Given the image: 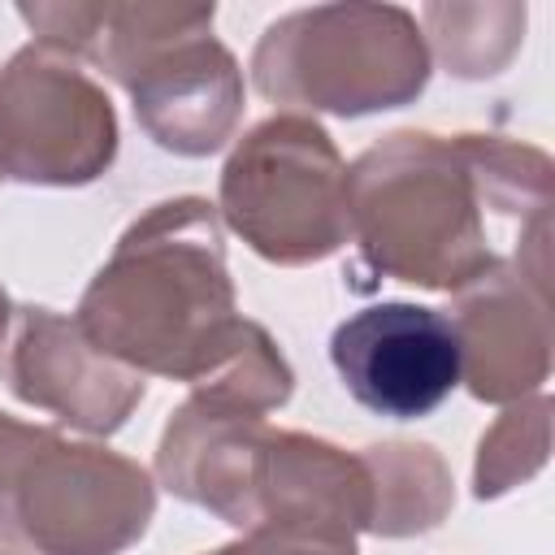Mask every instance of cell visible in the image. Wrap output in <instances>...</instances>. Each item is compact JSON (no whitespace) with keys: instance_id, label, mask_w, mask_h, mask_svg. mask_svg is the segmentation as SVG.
<instances>
[{"instance_id":"cell-1","label":"cell","mask_w":555,"mask_h":555,"mask_svg":"<svg viewBox=\"0 0 555 555\" xmlns=\"http://www.w3.org/2000/svg\"><path fill=\"white\" fill-rule=\"evenodd\" d=\"M74 321L139 377L212 382L260 321L238 312L225 225L204 195H173L139 212L87 282Z\"/></svg>"},{"instance_id":"cell-2","label":"cell","mask_w":555,"mask_h":555,"mask_svg":"<svg viewBox=\"0 0 555 555\" xmlns=\"http://www.w3.org/2000/svg\"><path fill=\"white\" fill-rule=\"evenodd\" d=\"M17 17L52 43L113 78L143 134L173 156L221 152L243 121V69L212 35L217 4L160 0H35Z\"/></svg>"},{"instance_id":"cell-3","label":"cell","mask_w":555,"mask_h":555,"mask_svg":"<svg viewBox=\"0 0 555 555\" xmlns=\"http://www.w3.org/2000/svg\"><path fill=\"white\" fill-rule=\"evenodd\" d=\"M347 221L382 278L447 291L477 282L499 256L455 134L390 130L347 165Z\"/></svg>"},{"instance_id":"cell-4","label":"cell","mask_w":555,"mask_h":555,"mask_svg":"<svg viewBox=\"0 0 555 555\" xmlns=\"http://www.w3.org/2000/svg\"><path fill=\"white\" fill-rule=\"evenodd\" d=\"M152 516L156 477L139 460L0 412L4 555H121Z\"/></svg>"},{"instance_id":"cell-5","label":"cell","mask_w":555,"mask_h":555,"mask_svg":"<svg viewBox=\"0 0 555 555\" xmlns=\"http://www.w3.org/2000/svg\"><path fill=\"white\" fill-rule=\"evenodd\" d=\"M434 74L416 13L403 4L338 0L291 9L251 48V87L269 104L373 117L408 108Z\"/></svg>"},{"instance_id":"cell-6","label":"cell","mask_w":555,"mask_h":555,"mask_svg":"<svg viewBox=\"0 0 555 555\" xmlns=\"http://www.w3.org/2000/svg\"><path fill=\"white\" fill-rule=\"evenodd\" d=\"M217 217L260 260L299 269L351 243L347 160L330 130L304 113L256 121L225 156Z\"/></svg>"},{"instance_id":"cell-7","label":"cell","mask_w":555,"mask_h":555,"mask_svg":"<svg viewBox=\"0 0 555 555\" xmlns=\"http://www.w3.org/2000/svg\"><path fill=\"white\" fill-rule=\"evenodd\" d=\"M117 147V108L78 56L30 39L4 61L0 178L22 186H91L113 169Z\"/></svg>"},{"instance_id":"cell-8","label":"cell","mask_w":555,"mask_h":555,"mask_svg":"<svg viewBox=\"0 0 555 555\" xmlns=\"http://www.w3.org/2000/svg\"><path fill=\"white\" fill-rule=\"evenodd\" d=\"M330 360L347 395L386 421H421L460 386V351L447 312L408 299L351 312L330 338Z\"/></svg>"},{"instance_id":"cell-9","label":"cell","mask_w":555,"mask_h":555,"mask_svg":"<svg viewBox=\"0 0 555 555\" xmlns=\"http://www.w3.org/2000/svg\"><path fill=\"white\" fill-rule=\"evenodd\" d=\"M0 382L17 403L52 412L61 425L91 438H113L147 390V382L104 356L74 317L43 304L13 308L0 347Z\"/></svg>"},{"instance_id":"cell-10","label":"cell","mask_w":555,"mask_h":555,"mask_svg":"<svg viewBox=\"0 0 555 555\" xmlns=\"http://www.w3.org/2000/svg\"><path fill=\"white\" fill-rule=\"evenodd\" d=\"M460 351V382L481 403H520L551 377V282L494 260L455 291L447 312Z\"/></svg>"},{"instance_id":"cell-11","label":"cell","mask_w":555,"mask_h":555,"mask_svg":"<svg viewBox=\"0 0 555 555\" xmlns=\"http://www.w3.org/2000/svg\"><path fill=\"white\" fill-rule=\"evenodd\" d=\"M269 421L191 390L160 429L156 486L173 499L212 512L221 525L256 529V464L269 438Z\"/></svg>"},{"instance_id":"cell-12","label":"cell","mask_w":555,"mask_h":555,"mask_svg":"<svg viewBox=\"0 0 555 555\" xmlns=\"http://www.w3.org/2000/svg\"><path fill=\"white\" fill-rule=\"evenodd\" d=\"M373 481L360 451L304 429H269L256 464V529L325 538L369 533Z\"/></svg>"},{"instance_id":"cell-13","label":"cell","mask_w":555,"mask_h":555,"mask_svg":"<svg viewBox=\"0 0 555 555\" xmlns=\"http://www.w3.org/2000/svg\"><path fill=\"white\" fill-rule=\"evenodd\" d=\"M360 460L373 481V538H421L451 516L455 481L429 442H369Z\"/></svg>"},{"instance_id":"cell-14","label":"cell","mask_w":555,"mask_h":555,"mask_svg":"<svg viewBox=\"0 0 555 555\" xmlns=\"http://www.w3.org/2000/svg\"><path fill=\"white\" fill-rule=\"evenodd\" d=\"M525 22L529 9L516 0H434L416 17L429 61L460 82L499 78L525 43Z\"/></svg>"},{"instance_id":"cell-15","label":"cell","mask_w":555,"mask_h":555,"mask_svg":"<svg viewBox=\"0 0 555 555\" xmlns=\"http://www.w3.org/2000/svg\"><path fill=\"white\" fill-rule=\"evenodd\" d=\"M455 143L464 152L481 208H490L494 217L520 221V230L551 221L555 169L542 147L507 139V134H455Z\"/></svg>"},{"instance_id":"cell-16","label":"cell","mask_w":555,"mask_h":555,"mask_svg":"<svg viewBox=\"0 0 555 555\" xmlns=\"http://www.w3.org/2000/svg\"><path fill=\"white\" fill-rule=\"evenodd\" d=\"M551 460V395H529L507 403L499 421L477 438L473 494L503 499L507 490L533 481Z\"/></svg>"},{"instance_id":"cell-17","label":"cell","mask_w":555,"mask_h":555,"mask_svg":"<svg viewBox=\"0 0 555 555\" xmlns=\"http://www.w3.org/2000/svg\"><path fill=\"white\" fill-rule=\"evenodd\" d=\"M204 555H360V551L351 538H325V533H299V529H251Z\"/></svg>"},{"instance_id":"cell-18","label":"cell","mask_w":555,"mask_h":555,"mask_svg":"<svg viewBox=\"0 0 555 555\" xmlns=\"http://www.w3.org/2000/svg\"><path fill=\"white\" fill-rule=\"evenodd\" d=\"M9 325H13V304H9V291L0 286V347L9 338Z\"/></svg>"},{"instance_id":"cell-19","label":"cell","mask_w":555,"mask_h":555,"mask_svg":"<svg viewBox=\"0 0 555 555\" xmlns=\"http://www.w3.org/2000/svg\"><path fill=\"white\" fill-rule=\"evenodd\" d=\"M0 555H4V551H0Z\"/></svg>"}]
</instances>
